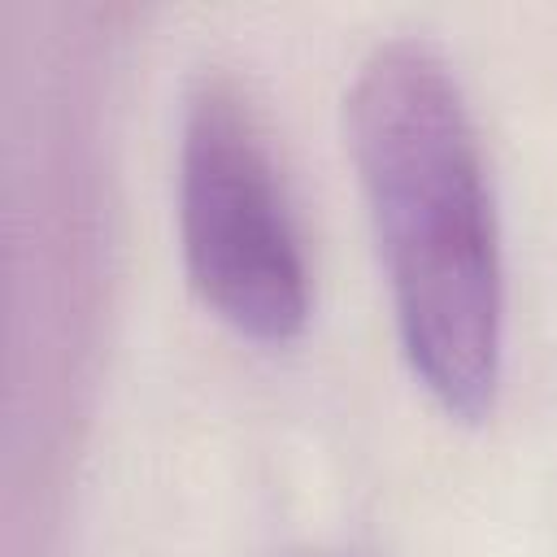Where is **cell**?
Masks as SVG:
<instances>
[{"instance_id": "cell-1", "label": "cell", "mask_w": 557, "mask_h": 557, "mask_svg": "<svg viewBox=\"0 0 557 557\" xmlns=\"http://www.w3.org/2000/svg\"><path fill=\"white\" fill-rule=\"evenodd\" d=\"M344 117L400 348L444 413L483 422L500 387L505 270L466 96L431 44L387 39L361 61Z\"/></svg>"}, {"instance_id": "cell-2", "label": "cell", "mask_w": 557, "mask_h": 557, "mask_svg": "<svg viewBox=\"0 0 557 557\" xmlns=\"http://www.w3.org/2000/svg\"><path fill=\"white\" fill-rule=\"evenodd\" d=\"M183 261L200 300L257 344H287L309 318V270L261 122L226 74H200L178 144Z\"/></svg>"}]
</instances>
